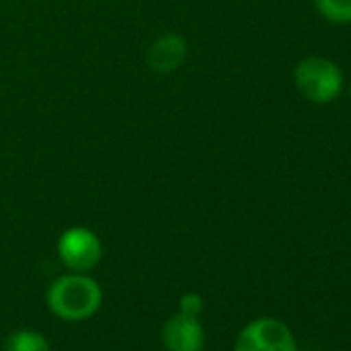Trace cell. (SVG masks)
Returning <instances> with one entry per match:
<instances>
[{"instance_id": "obj_4", "label": "cell", "mask_w": 351, "mask_h": 351, "mask_svg": "<svg viewBox=\"0 0 351 351\" xmlns=\"http://www.w3.org/2000/svg\"><path fill=\"white\" fill-rule=\"evenodd\" d=\"M58 256L73 273H87L95 269L104 256L101 240L89 228H69L58 240Z\"/></svg>"}, {"instance_id": "obj_6", "label": "cell", "mask_w": 351, "mask_h": 351, "mask_svg": "<svg viewBox=\"0 0 351 351\" xmlns=\"http://www.w3.org/2000/svg\"><path fill=\"white\" fill-rule=\"evenodd\" d=\"M186 56H189L186 40L178 34H165L151 44L147 52V64L151 66V71L159 75H169L182 66Z\"/></svg>"}, {"instance_id": "obj_2", "label": "cell", "mask_w": 351, "mask_h": 351, "mask_svg": "<svg viewBox=\"0 0 351 351\" xmlns=\"http://www.w3.org/2000/svg\"><path fill=\"white\" fill-rule=\"evenodd\" d=\"M293 81L298 91L312 104H330L343 89L341 69L320 56L304 58L293 71Z\"/></svg>"}, {"instance_id": "obj_10", "label": "cell", "mask_w": 351, "mask_h": 351, "mask_svg": "<svg viewBox=\"0 0 351 351\" xmlns=\"http://www.w3.org/2000/svg\"><path fill=\"white\" fill-rule=\"evenodd\" d=\"M349 95H351V89H349Z\"/></svg>"}, {"instance_id": "obj_7", "label": "cell", "mask_w": 351, "mask_h": 351, "mask_svg": "<svg viewBox=\"0 0 351 351\" xmlns=\"http://www.w3.org/2000/svg\"><path fill=\"white\" fill-rule=\"evenodd\" d=\"M7 351H52V347L42 332L17 330L9 337Z\"/></svg>"}, {"instance_id": "obj_1", "label": "cell", "mask_w": 351, "mask_h": 351, "mask_svg": "<svg viewBox=\"0 0 351 351\" xmlns=\"http://www.w3.org/2000/svg\"><path fill=\"white\" fill-rule=\"evenodd\" d=\"M101 287L87 273H71L58 277L46 295L48 308L64 320H85L101 306Z\"/></svg>"}, {"instance_id": "obj_9", "label": "cell", "mask_w": 351, "mask_h": 351, "mask_svg": "<svg viewBox=\"0 0 351 351\" xmlns=\"http://www.w3.org/2000/svg\"><path fill=\"white\" fill-rule=\"evenodd\" d=\"M201 312H203V298L199 293H184L180 298V314L199 318Z\"/></svg>"}, {"instance_id": "obj_3", "label": "cell", "mask_w": 351, "mask_h": 351, "mask_svg": "<svg viewBox=\"0 0 351 351\" xmlns=\"http://www.w3.org/2000/svg\"><path fill=\"white\" fill-rule=\"evenodd\" d=\"M234 351H298V345L285 322L277 318H256L242 328Z\"/></svg>"}, {"instance_id": "obj_5", "label": "cell", "mask_w": 351, "mask_h": 351, "mask_svg": "<svg viewBox=\"0 0 351 351\" xmlns=\"http://www.w3.org/2000/svg\"><path fill=\"white\" fill-rule=\"evenodd\" d=\"M161 339L167 351H203L205 328L199 318L178 312L163 324Z\"/></svg>"}, {"instance_id": "obj_8", "label": "cell", "mask_w": 351, "mask_h": 351, "mask_svg": "<svg viewBox=\"0 0 351 351\" xmlns=\"http://www.w3.org/2000/svg\"><path fill=\"white\" fill-rule=\"evenodd\" d=\"M314 3L326 21L335 25L351 23V0H314Z\"/></svg>"}]
</instances>
